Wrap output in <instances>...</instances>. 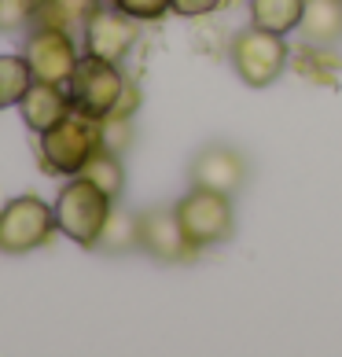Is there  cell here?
<instances>
[{
  "label": "cell",
  "mask_w": 342,
  "mask_h": 357,
  "mask_svg": "<svg viewBox=\"0 0 342 357\" xmlns=\"http://www.w3.org/2000/svg\"><path fill=\"white\" fill-rule=\"evenodd\" d=\"M103 148V118H92L85 111H70L52 129L37 133V162L52 177H74L85 162Z\"/></svg>",
  "instance_id": "obj_1"
},
{
  "label": "cell",
  "mask_w": 342,
  "mask_h": 357,
  "mask_svg": "<svg viewBox=\"0 0 342 357\" xmlns=\"http://www.w3.org/2000/svg\"><path fill=\"white\" fill-rule=\"evenodd\" d=\"M52 210H56L59 236H67L77 247L92 250V247H100L103 232H107V221L114 214V199L100 184H92L85 174H74L63 181Z\"/></svg>",
  "instance_id": "obj_2"
},
{
  "label": "cell",
  "mask_w": 342,
  "mask_h": 357,
  "mask_svg": "<svg viewBox=\"0 0 342 357\" xmlns=\"http://www.w3.org/2000/svg\"><path fill=\"white\" fill-rule=\"evenodd\" d=\"M228 59H232V70L240 74L243 85L269 89L291 67V45H287L283 33L261 30V26H247V30L232 33Z\"/></svg>",
  "instance_id": "obj_3"
},
{
  "label": "cell",
  "mask_w": 342,
  "mask_h": 357,
  "mask_svg": "<svg viewBox=\"0 0 342 357\" xmlns=\"http://www.w3.org/2000/svg\"><path fill=\"white\" fill-rule=\"evenodd\" d=\"M173 210H177V221H180L184 236H188V243L195 247V255L214 243H225L235 229V210H232L228 192L192 184V192H184Z\"/></svg>",
  "instance_id": "obj_4"
},
{
  "label": "cell",
  "mask_w": 342,
  "mask_h": 357,
  "mask_svg": "<svg viewBox=\"0 0 342 357\" xmlns=\"http://www.w3.org/2000/svg\"><path fill=\"white\" fill-rule=\"evenodd\" d=\"M125 85H129V77L122 70V63H111L103 56L81 52L74 63L70 82H67V92H70V103L77 111H85L92 118H111Z\"/></svg>",
  "instance_id": "obj_5"
},
{
  "label": "cell",
  "mask_w": 342,
  "mask_h": 357,
  "mask_svg": "<svg viewBox=\"0 0 342 357\" xmlns=\"http://www.w3.org/2000/svg\"><path fill=\"white\" fill-rule=\"evenodd\" d=\"M59 232L56 210L41 195H15L0 206V255H30Z\"/></svg>",
  "instance_id": "obj_6"
},
{
  "label": "cell",
  "mask_w": 342,
  "mask_h": 357,
  "mask_svg": "<svg viewBox=\"0 0 342 357\" xmlns=\"http://www.w3.org/2000/svg\"><path fill=\"white\" fill-rule=\"evenodd\" d=\"M22 56L30 63V70L37 82H52V85H67L74 74V63L81 56L77 37L67 26H30L22 45Z\"/></svg>",
  "instance_id": "obj_7"
},
{
  "label": "cell",
  "mask_w": 342,
  "mask_h": 357,
  "mask_svg": "<svg viewBox=\"0 0 342 357\" xmlns=\"http://www.w3.org/2000/svg\"><path fill=\"white\" fill-rule=\"evenodd\" d=\"M140 26L133 15L118 11L111 0L103 8H96L81 26V52H92V56H103L111 63H125L133 56V48L140 41Z\"/></svg>",
  "instance_id": "obj_8"
},
{
  "label": "cell",
  "mask_w": 342,
  "mask_h": 357,
  "mask_svg": "<svg viewBox=\"0 0 342 357\" xmlns=\"http://www.w3.org/2000/svg\"><path fill=\"white\" fill-rule=\"evenodd\" d=\"M137 247L148 250V255L159 258V261H188L195 255V247L188 243V236H184L173 206L169 210L155 206V210L137 214Z\"/></svg>",
  "instance_id": "obj_9"
},
{
  "label": "cell",
  "mask_w": 342,
  "mask_h": 357,
  "mask_svg": "<svg viewBox=\"0 0 342 357\" xmlns=\"http://www.w3.org/2000/svg\"><path fill=\"white\" fill-rule=\"evenodd\" d=\"M188 174H192V184H203V188L232 195L247 177V162L235 148H228V144H210V148H203L195 155Z\"/></svg>",
  "instance_id": "obj_10"
},
{
  "label": "cell",
  "mask_w": 342,
  "mask_h": 357,
  "mask_svg": "<svg viewBox=\"0 0 342 357\" xmlns=\"http://www.w3.org/2000/svg\"><path fill=\"white\" fill-rule=\"evenodd\" d=\"M74 111L70 103V92L67 85H52V82H37L26 89V96L19 100V114H22V126L30 129V133H45L59 122V118H67Z\"/></svg>",
  "instance_id": "obj_11"
},
{
  "label": "cell",
  "mask_w": 342,
  "mask_h": 357,
  "mask_svg": "<svg viewBox=\"0 0 342 357\" xmlns=\"http://www.w3.org/2000/svg\"><path fill=\"white\" fill-rule=\"evenodd\" d=\"M291 70L309 85L320 89H339L342 82V56L332 45H302L298 52H291Z\"/></svg>",
  "instance_id": "obj_12"
},
{
  "label": "cell",
  "mask_w": 342,
  "mask_h": 357,
  "mask_svg": "<svg viewBox=\"0 0 342 357\" xmlns=\"http://www.w3.org/2000/svg\"><path fill=\"white\" fill-rule=\"evenodd\" d=\"M298 33L306 45H335L342 41V0H306Z\"/></svg>",
  "instance_id": "obj_13"
},
{
  "label": "cell",
  "mask_w": 342,
  "mask_h": 357,
  "mask_svg": "<svg viewBox=\"0 0 342 357\" xmlns=\"http://www.w3.org/2000/svg\"><path fill=\"white\" fill-rule=\"evenodd\" d=\"M306 15V0H251V26L272 33H295Z\"/></svg>",
  "instance_id": "obj_14"
},
{
  "label": "cell",
  "mask_w": 342,
  "mask_h": 357,
  "mask_svg": "<svg viewBox=\"0 0 342 357\" xmlns=\"http://www.w3.org/2000/svg\"><path fill=\"white\" fill-rule=\"evenodd\" d=\"M103 4H107V0H41L33 26H67V30H81L85 19Z\"/></svg>",
  "instance_id": "obj_15"
},
{
  "label": "cell",
  "mask_w": 342,
  "mask_h": 357,
  "mask_svg": "<svg viewBox=\"0 0 342 357\" xmlns=\"http://www.w3.org/2000/svg\"><path fill=\"white\" fill-rule=\"evenodd\" d=\"M30 85H33V70L26 56L22 52H4L0 56V111L19 107V100L26 96Z\"/></svg>",
  "instance_id": "obj_16"
},
{
  "label": "cell",
  "mask_w": 342,
  "mask_h": 357,
  "mask_svg": "<svg viewBox=\"0 0 342 357\" xmlns=\"http://www.w3.org/2000/svg\"><path fill=\"white\" fill-rule=\"evenodd\" d=\"M81 174H85L92 184H100V188L107 192L111 199H118V195H122V188H125V166H122V155L111 151V148H100V151L85 162Z\"/></svg>",
  "instance_id": "obj_17"
},
{
  "label": "cell",
  "mask_w": 342,
  "mask_h": 357,
  "mask_svg": "<svg viewBox=\"0 0 342 357\" xmlns=\"http://www.w3.org/2000/svg\"><path fill=\"white\" fill-rule=\"evenodd\" d=\"M111 4L125 15H133L137 22H159L173 15V0H111Z\"/></svg>",
  "instance_id": "obj_18"
},
{
  "label": "cell",
  "mask_w": 342,
  "mask_h": 357,
  "mask_svg": "<svg viewBox=\"0 0 342 357\" xmlns=\"http://www.w3.org/2000/svg\"><path fill=\"white\" fill-rule=\"evenodd\" d=\"M37 4L41 0H0V30H19V26H33Z\"/></svg>",
  "instance_id": "obj_19"
},
{
  "label": "cell",
  "mask_w": 342,
  "mask_h": 357,
  "mask_svg": "<svg viewBox=\"0 0 342 357\" xmlns=\"http://www.w3.org/2000/svg\"><path fill=\"white\" fill-rule=\"evenodd\" d=\"M103 247H133L137 243V218H122L114 210L107 221V232H103Z\"/></svg>",
  "instance_id": "obj_20"
},
{
  "label": "cell",
  "mask_w": 342,
  "mask_h": 357,
  "mask_svg": "<svg viewBox=\"0 0 342 357\" xmlns=\"http://www.w3.org/2000/svg\"><path fill=\"white\" fill-rule=\"evenodd\" d=\"M133 118H103V148H111L122 155L129 148V140H133Z\"/></svg>",
  "instance_id": "obj_21"
},
{
  "label": "cell",
  "mask_w": 342,
  "mask_h": 357,
  "mask_svg": "<svg viewBox=\"0 0 342 357\" xmlns=\"http://www.w3.org/2000/svg\"><path fill=\"white\" fill-rule=\"evenodd\" d=\"M225 8V0H173V15L180 19H206Z\"/></svg>",
  "instance_id": "obj_22"
}]
</instances>
